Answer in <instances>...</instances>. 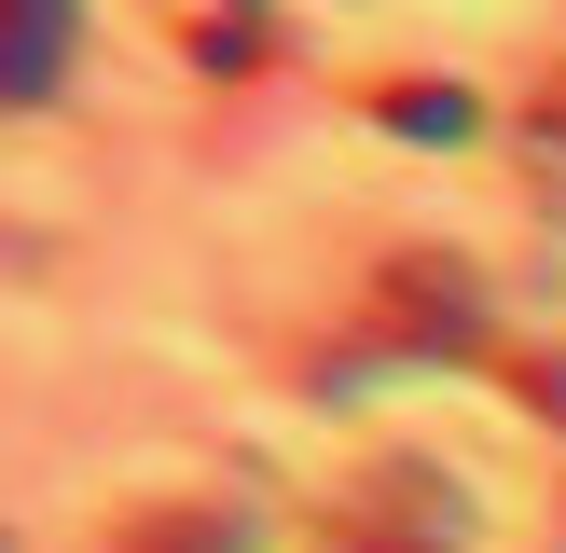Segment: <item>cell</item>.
<instances>
[{
  "mask_svg": "<svg viewBox=\"0 0 566 553\" xmlns=\"http://www.w3.org/2000/svg\"><path fill=\"white\" fill-rule=\"evenodd\" d=\"M221 14H263V0H221Z\"/></svg>",
  "mask_w": 566,
  "mask_h": 553,
  "instance_id": "ba28073f",
  "label": "cell"
},
{
  "mask_svg": "<svg viewBox=\"0 0 566 553\" xmlns=\"http://www.w3.org/2000/svg\"><path fill=\"white\" fill-rule=\"evenodd\" d=\"M401 346H429V359H470V346H484V276H470L457 249H415V263L374 276V332H359V359H401Z\"/></svg>",
  "mask_w": 566,
  "mask_h": 553,
  "instance_id": "7a4b0ae2",
  "label": "cell"
},
{
  "mask_svg": "<svg viewBox=\"0 0 566 553\" xmlns=\"http://www.w3.org/2000/svg\"><path fill=\"white\" fill-rule=\"evenodd\" d=\"M374 125L387 138H470V97L457 83H374Z\"/></svg>",
  "mask_w": 566,
  "mask_h": 553,
  "instance_id": "5b68a950",
  "label": "cell"
},
{
  "mask_svg": "<svg viewBox=\"0 0 566 553\" xmlns=\"http://www.w3.org/2000/svg\"><path fill=\"white\" fill-rule=\"evenodd\" d=\"M111 553H263V525H249L235 498H166V512L111 525Z\"/></svg>",
  "mask_w": 566,
  "mask_h": 553,
  "instance_id": "3957f363",
  "label": "cell"
},
{
  "mask_svg": "<svg viewBox=\"0 0 566 553\" xmlns=\"http://www.w3.org/2000/svg\"><path fill=\"white\" fill-rule=\"evenodd\" d=\"M193 55H208V70H249V55H263V28H249V14H208V28H193Z\"/></svg>",
  "mask_w": 566,
  "mask_h": 553,
  "instance_id": "52a82bcc",
  "label": "cell"
},
{
  "mask_svg": "<svg viewBox=\"0 0 566 553\" xmlns=\"http://www.w3.org/2000/svg\"><path fill=\"white\" fill-rule=\"evenodd\" d=\"M525 180H539L553 208H566V70L539 83V97H525Z\"/></svg>",
  "mask_w": 566,
  "mask_h": 553,
  "instance_id": "8992f818",
  "label": "cell"
},
{
  "mask_svg": "<svg viewBox=\"0 0 566 553\" xmlns=\"http://www.w3.org/2000/svg\"><path fill=\"white\" fill-rule=\"evenodd\" d=\"M304 553H470V498H457V470H429V457H359L346 484L318 498Z\"/></svg>",
  "mask_w": 566,
  "mask_h": 553,
  "instance_id": "6da1fadb",
  "label": "cell"
},
{
  "mask_svg": "<svg viewBox=\"0 0 566 553\" xmlns=\"http://www.w3.org/2000/svg\"><path fill=\"white\" fill-rule=\"evenodd\" d=\"M70 28H83V0H14V42H0L14 111H42V97H55V70H70Z\"/></svg>",
  "mask_w": 566,
  "mask_h": 553,
  "instance_id": "277c9868",
  "label": "cell"
}]
</instances>
